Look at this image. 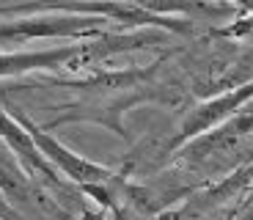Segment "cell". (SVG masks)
Wrapping results in <instances>:
<instances>
[{
	"label": "cell",
	"instance_id": "cell-4",
	"mask_svg": "<svg viewBox=\"0 0 253 220\" xmlns=\"http://www.w3.org/2000/svg\"><path fill=\"white\" fill-rule=\"evenodd\" d=\"M83 44H66L39 52H0V77H17L39 69H77Z\"/></svg>",
	"mask_w": 253,
	"mask_h": 220
},
{
	"label": "cell",
	"instance_id": "cell-5",
	"mask_svg": "<svg viewBox=\"0 0 253 220\" xmlns=\"http://www.w3.org/2000/svg\"><path fill=\"white\" fill-rule=\"evenodd\" d=\"M0 140H3V143H6L8 149H11L31 171H39V174L47 176L50 182L61 184V182H58V171L52 168L44 157H42V151L36 149V143H33V138H31V132L19 124L17 116H8L6 110H0Z\"/></svg>",
	"mask_w": 253,
	"mask_h": 220
},
{
	"label": "cell",
	"instance_id": "cell-6",
	"mask_svg": "<svg viewBox=\"0 0 253 220\" xmlns=\"http://www.w3.org/2000/svg\"><path fill=\"white\" fill-rule=\"evenodd\" d=\"M0 218H3V220H22V215L8 204V198L3 193H0Z\"/></svg>",
	"mask_w": 253,
	"mask_h": 220
},
{
	"label": "cell",
	"instance_id": "cell-7",
	"mask_svg": "<svg viewBox=\"0 0 253 220\" xmlns=\"http://www.w3.org/2000/svg\"><path fill=\"white\" fill-rule=\"evenodd\" d=\"M80 220H105V212L102 209H91V207H83Z\"/></svg>",
	"mask_w": 253,
	"mask_h": 220
},
{
	"label": "cell",
	"instance_id": "cell-3",
	"mask_svg": "<svg viewBox=\"0 0 253 220\" xmlns=\"http://www.w3.org/2000/svg\"><path fill=\"white\" fill-rule=\"evenodd\" d=\"M251 96H253V80L245 83V86H240V88H231V91H226V94L215 96V99L204 102V105H198L196 110H190L187 119L182 121V130H179L173 146L184 143V140H190V138H196V135L207 132L209 127L220 124V121L231 119Z\"/></svg>",
	"mask_w": 253,
	"mask_h": 220
},
{
	"label": "cell",
	"instance_id": "cell-2",
	"mask_svg": "<svg viewBox=\"0 0 253 220\" xmlns=\"http://www.w3.org/2000/svg\"><path fill=\"white\" fill-rule=\"evenodd\" d=\"M108 19L80 17V14H52V17H28L14 22H0V44H22L31 39H85L105 28Z\"/></svg>",
	"mask_w": 253,
	"mask_h": 220
},
{
	"label": "cell",
	"instance_id": "cell-1",
	"mask_svg": "<svg viewBox=\"0 0 253 220\" xmlns=\"http://www.w3.org/2000/svg\"><path fill=\"white\" fill-rule=\"evenodd\" d=\"M11 116H17L19 124L31 132V138H33V143H36V149L42 151V157H44L52 168L61 171L66 179L77 182L83 190H85V187H96V184H110V182H113V171H110V168H105V165H99V163H91V160L75 154L72 149H66L63 143H58L52 135H47L42 127L33 124V121L22 113V110H17V107H14Z\"/></svg>",
	"mask_w": 253,
	"mask_h": 220
}]
</instances>
